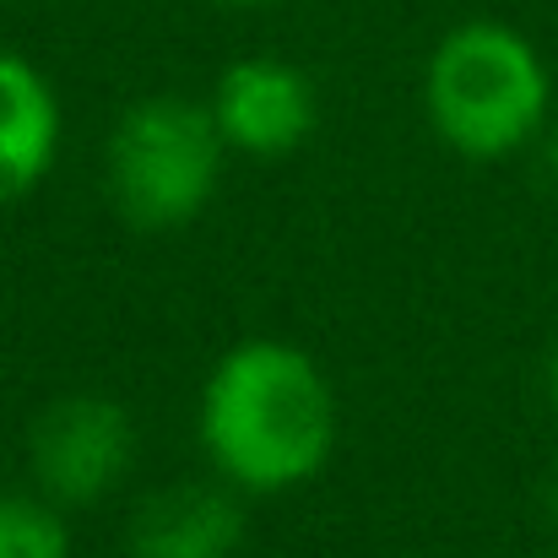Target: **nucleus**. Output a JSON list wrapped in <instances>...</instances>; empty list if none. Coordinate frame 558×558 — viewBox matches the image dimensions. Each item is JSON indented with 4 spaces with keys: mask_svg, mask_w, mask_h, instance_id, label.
<instances>
[{
    "mask_svg": "<svg viewBox=\"0 0 558 558\" xmlns=\"http://www.w3.org/2000/svg\"><path fill=\"white\" fill-rule=\"evenodd\" d=\"M228 142L201 98L153 93L131 104L104 153V180L114 211L142 233H174L190 228L222 185Z\"/></svg>",
    "mask_w": 558,
    "mask_h": 558,
    "instance_id": "7ed1b4c3",
    "label": "nucleus"
},
{
    "mask_svg": "<svg viewBox=\"0 0 558 558\" xmlns=\"http://www.w3.org/2000/svg\"><path fill=\"white\" fill-rule=\"evenodd\" d=\"M548 401L558 412V337H554V353H548Z\"/></svg>",
    "mask_w": 558,
    "mask_h": 558,
    "instance_id": "9d476101",
    "label": "nucleus"
},
{
    "mask_svg": "<svg viewBox=\"0 0 558 558\" xmlns=\"http://www.w3.org/2000/svg\"><path fill=\"white\" fill-rule=\"evenodd\" d=\"M65 114L54 82L16 49H0V206L27 201L60 163Z\"/></svg>",
    "mask_w": 558,
    "mask_h": 558,
    "instance_id": "423d86ee",
    "label": "nucleus"
},
{
    "mask_svg": "<svg viewBox=\"0 0 558 558\" xmlns=\"http://www.w3.org/2000/svg\"><path fill=\"white\" fill-rule=\"evenodd\" d=\"M136 450H142V434H136L131 407H120L114 396H93V390L60 396L27 428L33 494H44L60 510L104 505L109 494L125 488Z\"/></svg>",
    "mask_w": 558,
    "mask_h": 558,
    "instance_id": "20e7f679",
    "label": "nucleus"
},
{
    "mask_svg": "<svg viewBox=\"0 0 558 558\" xmlns=\"http://www.w3.org/2000/svg\"><path fill=\"white\" fill-rule=\"evenodd\" d=\"M337 390L299 342L244 337L201 379L195 439L217 483L244 499H277L315 483L337 450Z\"/></svg>",
    "mask_w": 558,
    "mask_h": 558,
    "instance_id": "f257e3e1",
    "label": "nucleus"
},
{
    "mask_svg": "<svg viewBox=\"0 0 558 558\" xmlns=\"http://www.w3.org/2000/svg\"><path fill=\"white\" fill-rule=\"evenodd\" d=\"M217 5H228V11H266V5H282V0H217Z\"/></svg>",
    "mask_w": 558,
    "mask_h": 558,
    "instance_id": "9b49d317",
    "label": "nucleus"
},
{
    "mask_svg": "<svg viewBox=\"0 0 558 558\" xmlns=\"http://www.w3.org/2000/svg\"><path fill=\"white\" fill-rule=\"evenodd\" d=\"M543 180H548L554 195H558V125L554 131H543Z\"/></svg>",
    "mask_w": 558,
    "mask_h": 558,
    "instance_id": "1a4fd4ad",
    "label": "nucleus"
},
{
    "mask_svg": "<svg viewBox=\"0 0 558 558\" xmlns=\"http://www.w3.org/2000/svg\"><path fill=\"white\" fill-rule=\"evenodd\" d=\"M206 109H211L228 153L255 158V163L293 158L320 125L315 76L282 54H244V60L222 65Z\"/></svg>",
    "mask_w": 558,
    "mask_h": 558,
    "instance_id": "39448f33",
    "label": "nucleus"
},
{
    "mask_svg": "<svg viewBox=\"0 0 558 558\" xmlns=\"http://www.w3.org/2000/svg\"><path fill=\"white\" fill-rule=\"evenodd\" d=\"M554 109V76L543 49L494 16L456 22L428 65H423V114L434 136L472 158V163H505L543 142Z\"/></svg>",
    "mask_w": 558,
    "mask_h": 558,
    "instance_id": "f03ea898",
    "label": "nucleus"
},
{
    "mask_svg": "<svg viewBox=\"0 0 558 558\" xmlns=\"http://www.w3.org/2000/svg\"><path fill=\"white\" fill-rule=\"evenodd\" d=\"M548 521L558 526V466H554V477H548Z\"/></svg>",
    "mask_w": 558,
    "mask_h": 558,
    "instance_id": "f8f14e48",
    "label": "nucleus"
},
{
    "mask_svg": "<svg viewBox=\"0 0 558 558\" xmlns=\"http://www.w3.org/2000/svg\"><path fill=\"white\" fill-rule=\"evenodd\" d=\"M0 558H71L65 510L33 488H0Z\"/></svg>",
    "mask_w": 558,
    "mask_h": 558,
    "instance_id": "6e6552de",
    "label": "nucleus"
},
{
    "mask_svg": "<svg viewBox=\"0 0 558 558\" xmlns=\"http://www.w3.org/2000/svg\"><path fill=\"white\" fill-rule=\"evenodd\" d=\"M0 5H16V0H0Z\"/></svg>",
    "mask_w": 558,
    "mask_h": 558,
    "instance_id": "ddd939ff",
    "label": "nucleus"
},
{
    "mask_svg": "<svg viewBox=\"0 0 558 558\" xmlns=\"http://www.w3.org/2000/svg\"><path fill=\"white\" fill-rule=\"evenodd\" d=\"M244 494L228 483H169L153 488L125 532L131 558H233L244 543Z\"/></svg>",
    "mask_w": 558,
    "mask_h": 558,
    "instance_id": "0eeeda50",
    "label": "nucleus"
}]
</instances>
